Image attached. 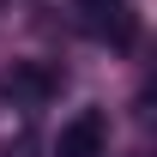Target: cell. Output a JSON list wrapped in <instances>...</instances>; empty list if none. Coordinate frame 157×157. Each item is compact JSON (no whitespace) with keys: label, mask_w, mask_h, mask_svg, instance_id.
<instances>
[{"label":"cell","mask_w":157,"mask_h":157,"mask_svg":"<svg viewBox=\"0 0 157 157\" xmlns=\"http://www.w3.org/2000/svg\"><path fill=\"white\" fill-rule=\"evenodd\" d=\"M78 12H91V18H121L127 0H78Z\"/></svg>","instance_id":"obj_3"},{"label":"cell","mask_w":157,"mask_h":157,"mask_svg":"<svg viewBox=\"0 0 157 157\" xmlns=\"http://www.w3.org/2000/svg\"><path fill=\"white\" fill-rule=\"evenodd\" d=\"M103 151H109V121H103V109H78L55 133V157H103Z\"/></svg>","instance_id":"obj_1"},{"label":"cell","mask_w":157,"mask_h":157,"mask_svg":"<svg viewBox=\"0 0 157 157\" xmlns=\"http://www.w3.org/2000/svg\"><path fill=\"white\" fill-rule=\"evenodd\" d=\"M12 91H24V97H48V91H55V73L24 60V67H12Z\"/></svg>","instance_id":"obj_2"}]
</instances>
